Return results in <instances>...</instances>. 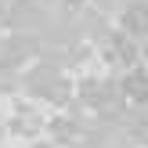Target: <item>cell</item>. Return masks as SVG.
I'll return each instance as SVG.
<instances>
[{
  "instance_id": "6da1fadb",
  "label": "cell",
  "mask_w": 148,
  "mask_h": 148,
  "mask_svg": "<svg viewBox=\"0 0 148 148\" xmlns=\"http://www.w3.org/2000/svg\"><path fill=\"white\" fill-rule=\"evenodd\" d=\"M25 87H29V94H36V98H51V101L69 98V83L62 79V72L58 69H43V65L25 76Z\"/></svg>"
},
{
  "instance_id": "7a4b0ae2",
  "label": "cell",
  "mask_w": 148,
  "mask_h": 148,
  "mask_svg": "<svg viewBox=\"0 0 148 148\" xmlns=\"http://www.w3.org/2000/svg\"><path fill=\"white\" fill-rule=\"evenodd\" d=\"M119 90H123V101L145 105V101H148V69H127Z\"/></svg>"
},
{
  "instance_id": "3957f363",
  "label": "cell",
  "mask_w": 148,
  "mask_h": 148,
  "mask_svg": "<svg viewBox=\"0 0 148 148\" xmlns=\"http://www.w3.org/2000/svg\"><path fill=\"white\" fill-rule=\"evenodd\" d=\"M123 33L134 36V40H145L148 36V4L145 0H137V4H130L123 11Z\"/></svg>"
},
{
  "instance_id": "277c9868",
  "label": "cell",
  "mask_w": 148,
  "mask_h": 148,
  "mask_svg": "<svg viewBox=\"0 0 148 148\" xmlns=\"http://www.w3.org/2000/svg\"><path fill=\"white\" fill-rule=\"evenodd\" d=\"M40 123H43V119H40L29 105H18V108H14V116H11V127L18 130V134H25V137L36 134V130H40Z\"/></svg>"
},
{
  "instance_id": "5b68a950",
  "label": "cell",
  "mask_w": 148,
  "mask_h": 148,
  "mask_svg": "<svg viewBox=\"0 0 148 148\" xmlns=\"http://www.w3.org/2000/svg\"><path fill=\"white\" fill-rule=\"evenodd\" d=\"M145 58H148V47H145Z\"/></svg>"
}]
</instances>
